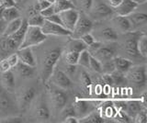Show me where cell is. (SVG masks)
<instances>
[{"label": "cell", "instance_id": "1", "mask_svg": "<svg viewBox=\"0 0 147 123\" xmlns=\"http://www.w3.org/2000/svg\"><path fill=\"white\" fill-rule=\"evenodd\" d=\"M61 54L62 49L60 48H54L46 52L42 62V69H41V77L43 82L47 81L52 75L54 67L61 57Z\"/></svg>", "mask_w": 147, "mask_h": 123}, {"label": "cell", "instance_id": "2", "mask_svg": "<svg viewBox=\"0 0 147 123\" xmlns=\"http://www.w3.org/2000/svg\"><path fill=\"white\" fill-rule=\"evenodd\" d=\"M46 39H47V36L41 31L40 27L29 25L27 28L24 39H23L18 48H31L33 46H37V45L42 43Z\"/></svg>", "mask_w": 147, "mask_h": 123}, {"label": "cell", "instance_id": "3", "mask_svg": "<svg viewBox=\"0 0 147 123\" xmlns=\"http://www.w3.org/2000/svg\"><path fill=\"white\" fill-rule=\"evenodd\" d=\"M114 13L113 8L103 0H93L88 14L94 19H104L111 17Z\"/></svg>", "mask_w": 147, "mask_h": 123}, {"label": "cell", "instance_id": "4", "mask_svg": "<svg viewBox=\"0 0 147 123\" xmlns=\"http://www.w3.org/2000/svg\"><path fill=\"white\" fill-rule=\"evenodd\" d=\"M50 95L52 102L56 110L61 111L62 109L65 108L68 101V95L65 90L60 88L59 86L55 85H53L50 88Z\"/></svg>", "mask_w": 147, "mask_h": 123}, {"label": "cell", "instance_id": "5", "mask_svg": "<svg viewBox=\"0 0 147 123\" xmlns=\"http://www.w3.org/2000/svg\"><path fill=\"white\" fill-rule=\"evenodd\" d=\"M92 29H93V21L83 12L79 14V17L72 31V35H74L76 39H79L82 35L89 33Z\"/></svg>", "mask_w": 147, "mask_h": 123}, {"label": "cell", "instance_id": "6", "mask_svg": "<svg viewBox=\"0 0 147 123\" xmlns=\"http://www.w3.org/2000/svg\"><path fill=\"white\" fill-rule=\"evenodd\" d=\"M126 78L130 80L131 83L135 84L136 85L142 86L146 83V68L145 66H133L129 69L125 73Z\"/></svg>", "mask_w": 147, "mask_h": 123}, {"label": "cell", "instance_id": "7", "mask_svg": "<svg viewBox=\"0 0 147 123\" xmlns=\"http://www.w3.org/2000/svg\"><path fill=\"white\" fill-rule=\"evenodd\" d=\"M41 31L46 35L54 36H72V31L65 29L63 25L55 24L47 19H44L43 24L40 27Z\"/></svg>", "mask_w": 147, "mask_h": 123}, {"label": "cell", "instance_id": "8", "mask_svg": "<svg viewBox=\"0 0 147 123\" xmlns=\"http://www.w3.org/2000/svg\"><path fill=\"white\" fill-rule=\"evenodd\" d=\"M79 14L80 13L77 10V8H70V9H66L59 13L63 26L70 31H73L75 28V25L79 17Z\"/></svg>", "mask_w": 147, "mask_h": 123}, {"label": "cell", "instance_id": "9", "mask_svg": "<svg viewBox=\"0 0 147 123\" xmlns=\"http://www.w3.org/2000/svg\"><path fill=\"white\" fill-rule=\"evenodd\" d=\"M51 76H53V85L59 86L60 88H63L64 90L70 89L73 86V83L71 79L69 78L67 74L61 70H53V74Z\"/></svg>", "mask_w": 147, "mask_h": 123}, {"label": "cell", "instance_id": "10", "mask_svg": "<svg viewBox=\"0 0 147 123\" xmlns=\"http://www.w3.org/2000/svg\"><path fill=\"white\" fill-rule=\"evenodd\" d=\"M37 95L36 89L34 87H28L24 89L18 95V104L21 109H25L33 101Z\"/></svg>", "mask_w": 147, "mask_h": 123}, {"label": "cell", "instance_id": "11", "mask_svg": "<svg viewBox=\"0 0 147 123\" xmlns=\"http://www.w3.org/2000/svg\"><path fill=\"white\" fill-rule=\"evenodd\" d=\"M73 108L76 113V117H85L93 110V106L86 99L76 98L73 103Z\"/></svg>", "mask_w": 147, "mask_h": 123}, {"label": "cell", "instance_id": "12", "mask_svg": "<svg viewBox=\"0 0 147 123\" xmlns=\"http://www.w3.org/2000/svg\"><path fill=\"white\" fill-rule=\"evenodd\" d=\"M16 54L20 62L26 63L28 65L36 67V61L33 53H32L31 48H18L16 51Z\"/></svg>", "mask_w": 147, "mask_h": 123}, {"label": "cell", "instance_id": "13", "mask_svg": "<svg viewBox=\"0 0 147 123\" xmlns=\"http://www.w3.org/2000/svg\"><path fill=\"white\" fill-rule=\"evenodd\" d=\"M140 35L141 34L136 32L131 33L125 40V42H124V49H125V51L127 52L129 55H131L132 57H136L139 55V52H138V49H137V42Z\"/></svg>", "mask_w": 147, "mask_h": 123}, {"label": "cell", "instance_id": "14", "mask_svg": "<svg viewBox=\"0 0 147 123\" xmlns=\"http://www.w3.org/2000/svg\"><path fill=\"white\" fill-rule=\"evenodd\" d=\"M115 51L112 47H109L108 45H101V47L96 51L93 55L99 60L101 63H104L106 61L111 60L114 58Z\"/></svg>", "mask_w": 147, "mask_h": 123}, {"label": "cell", "instance_id": "15", "mask_svg": "<svg viewBox=\"0 0 147 123\" xmlns=\"http://www.w3.org/2000/svg\"><path fill=\"white\" fill-rule=\"evenodd\" d=\"M138 4L131 1V0H122V2L119 5L114 8L115 12L117 13V15L119 16H129L135 10Z\"/></svg>", "mask_w": 147, "mask_h": 123}, {"label": "cell", "instance_id": "16", "mask_svg": "<svg viewBox=\"0 0 147 123\" xmlns=\"http://www.w3.org/2000/svg\"><path fill=\"white\" fill-rule=\"evenodd\" d=\"M113 23L116 25L118 30L123 33L129 32V31H131L132 29V25L127 16L117 15L113 19Z\"/></svg>", "mask_w": 147, "mask_h": 123}, {"label": "cell", "instance_id": "17", "mask_svg": "<svg viewBox=\"0 0 147 123\" xmlns=\"http://www.w3.org/2000/svg\"><path fill=\"white\" fill-rule=\"evenodd\" d=\"M35 114H36V117L41 121H47L50 120L51 112H50L47 103H46L44 100H41L38 104V106H37L36 110H35Z\"/></svg>", "mask_w": 147, "mask_h": 123}, {"label": "cell", "instance_id": "18", "mask_svg": "<svg viewBox=\"0 0 147 123\" xmlns=\"http://www.w3.org/2000/svg\"><path fill=\"white\" fill-rule=\"evenodd\" d=\"M18 59L16 52L10 54L7 58H5L4 60L0 61V73H4L6 71L11 70L12 68L15 67V65L18 63Z\"/></svg>", "mask_w": 147, "mask_h": 123}, {"label": "cell", "instance_id": "19", "mask_svg": "<svg viewBox=\"0 0 147 123\" xmlns=\"http://www.w3.org/2000/svg\"><path fill=\"white\" fill-rule=\"evenodd\" d=\"M15 68L18 72V74L20 75L22 78H29L34 75L35 73V67L28 65L26 63H23L18 61V63L15 65Z\"/></svg>", "mask_w": 147, "mask_h": 123}, {"label": "cell", "instance_id": "20", "mask_svg": "<svg viewBox=\"0 0 147 123\" xmlns=\"http://www.w3.org/2000/svg\"><path fill=\"white\" fill-rule=\"evenodd\" d=\"M0 48L4 52H14L18 49V46L9 36H3L0 40Z\"/></svg>", "mask_w": 147, "mask_h": 123}, {"label": "cell", "instance_id": "21", "mask_svg": "<svg viewBox=\"0 0 147 123\" xmlns=\"http://www.w3.org/2000/svg\"><path fill=\"white\" fill-rule=\"evenodd\" d=\"M28 26H29V24H28V21L26 19H23L20 28H18L13 34H11L10 36H9V37H10L14 40V42L17 43V45L18 47H20V45L21 44L23 39H24V36H25Z\"/></svg>", "mask_w": 147, "mask_h": 123}, {"label": "cell", "instance_id": "22", "mask_svg": "<svg viewBox=\"0 0 147 123\" xmlns=\"http://www.w3.org/2000/svg\"><path fill=\"white\" fill-rule=\"evenodd\" d=\"M113 63H114L115 69L119 72H122L124 74L130 69L131 65H133V63L131 60L123 57H114Z\"/></svg>", "mask_w": 147, "mask_h": 123}, {"label": "cell", "instance_id": "23", "mask_svg": "<svg viewBox=\"0 0 147 123\" xmlns=\"http://www.w3.org/2000/svg\"><path fill=\"white\" fill-rule=\"evenodd\" d=\"M141 110H142L141 102L137 101V100H129V101H126L125 109H124L123 112H125L129 117L131 118L134 117Z\"/></svg>", "mask_w": 147, "mask_h": 123}, {"label": "cell", "instance_id": "24", "mask_svg": "<svg viewBox=\"0 0 147 123\" xmlns=\"http://www.w3.org/2000/svg\"><path fill=\"white\" fill-rule=\"evenodd\" d=\"M1 82L2 85L7 90H13L15 87V76H14L11 70L1 73Z\"/></svg>", "mask_w": 147, "mask_h": 123}, {"label": "cell", "instance_id": "25", "mask_svg": "<svg viewBox=\"0 0 147 123\" xmlns=\"http://www.w3.org/2000/svg\"><path fill=\"white\" fill-rule=\"evenodd\" d=\"M18 17H20V14L18 9L16 7V6L4 7L3 13H2V19L6 21L7 23L11 20L18 19Z\"/></svg>", "mask_w": 147, "mask_h": 123}, {"label": "cell", "instance_id": "26", "mask_svg": "<svg viewBox=\"0 0 147 123\" xmlns=\"http://www.w3.org/2000/svg\"><path fill=\"white\" fill-rule=\"evenodd\" d=\"M99 37L106 42H116L118 40V33L112 27H105L100 30Z\"/></svg>", "mask_w": 147, "mask_h": 123}, {"label": "cell", "instance_id": "27", "mask_svg": "<svg viewBox=\"0 0 147 123\" xmlns=\"http://www.w3.org/2000/svg\"><path fill=\"white\" fill-rule=\"evenodd\" d=\"M55 13H60L70 8H76L75 3L71 0H55L53 3Z\"/></svg>", "mask_w": 147, "mask_h": 123}, {"label": "cell", "instance_id": "28", "mask_svg": "<svg viewBox=\"0 0 147 123\" xmlns=\"http://www.w3.org/2000/svg\"><path fill=\"white\" fill-rule=\"evenodd\" d=\"M22 21H23V19L21 17H18L16 19L7 22V24L6 25V28H5L2 35L3 36H10L11 34H13L20 27Z\"/></svg>", "mask_w": 147, "mask_h": 123}, {"label": "cell", "instance_id": "29", "mask_svg": "<svg viewBox=\"0 0 147 123\" xmlns=\"http://www.w3.org/2000/svg\"><path fill=\"white\" fill-rule=\"evenodd\" d=\"M105 120L98 112L91 111L86 116L81 118L79 122L83 123H103Z\"/></svg>", "mask_w": 147, "mask_h": 123}, {"label": "cell", "instance_id": "30", "mask_svg": "<svg viewBox=\"0 0 147 123\" xmlns=\"http://www.w3.org/2000/svg\"><path fill=\"white\" fill-rule=\"evenodd\" d=\"M130 19L131 25L141 26L142 24H145L147 21V15L144 13H131L130 15L127 16Z\"/></svg>", "mask_w": 147, "mask_h": 123}, {"label": "cell", "instance_id": "31", "mask_svg": "<svg viewBox=\"0 0 147 123\" xmlns=\"http://www.w3.org/2000/svg\"><path fill=\"white\" fill-rule=\"evenodd\" d=\"M137 49L139 55L146 58L147 57V36L144 34H141L137 42Z\"/></svg>", "mask_w": 147, "mask_h": 123}, {"label": "cell", "instance_id": "32", "mask_svg": "<svg viewBox=\"0 0 147 123\" xmlns=\"http://www.w3.org/2000/svg\"><path fill=\"white\" fill-rule=\"evenodd\" d=\"M12 105L10 97L4 90H0V111H6Z\"/></svg>", "mask_w": 147, "mask_h": 123}, {"label": "cell", "instance_id": "33", "mask_svg": "<svg viewBox=\"0 0 147 123\" xmlns=\"http://www.w3.org/2000/svg\"><path fill=\"white\" fill-rule=\"evenodd\" d=\"M90 55L89 52L87 51L86 49L83 50L82 52H80L79 56H78V60H77V65H79L85 68H88L89 67V60H90Z\"/></svg>", "mask_w": 147, "mask_h": 123}, {"label": "cell", "instance_id": "34", "mask_svg": "<svg viewBox=\"0 0 147 123\" xmlns=\"http://www.w3.org/2000/svg\"><path fill=\"white\" fill-rule=\"evenodd\" d=\"M110 75H111L113 84H115V85H122V84L125 83V81H126L125 74L122 72H119L116 69H115L113 72L110 73Z\"/></svg>", "mask_w": 147, "mask_h": 123}, {"label": "cell", "instance_id": "35", "mask_svg": "<svg viewBox=\"0 0 147 123\" xmlns=\"http://www.w3.org/2000/svg\"><path fill=\"white\" fill-rule=\"evenodd\" d=\"M79 53L80 52L73 51V50H68L65 52L66 63L68 65H77V60H78V56H79Z\"/></svg>", "mask_w": 147, "mask_h": 123}, {"label": "cell", "instance_id": "36", "mask_svg": "<svg viewBox=\"0 0 147 123\" xmlns=\"http://www.w3.org/2000/svg\"><path fill=\"white\" fill-rule=\"evenodd\" d=\"M75 6L77 7L79 9H81L83 12L88 13L90 7L93 3V0H75Z\"/></svg>", "mask_w": 147, "mask_h": 123}, {"label": "cell", "instance_id": "37", "mask_svg": "<svg viewBox=\"0 0 147 123\" xmlns=\"http://www.w3.org/2000/svg\"><path fill=\"white\" fill-rule=\"evenodd\" d=\"M85 49H86V46L85 45V43L83 42L81 40L76 39V40H71L70 44H69V49L68 50H73V51L80 52Z\"/></svg>", "mask_w": 147, "mask_h": 123}, {"label": "cell", "instance_id": "38", "mask_svg": "<svg viewBox=\"0 0 147 123\" xmlns=\"http://www.w3.org/2000/svg\"><path fill=\"white\" fill-rule=\"evenodd\" d=\"M89 67L96 73H102V63L99 60H98L94 55H90L89 60Z\"/></svg>", "mask_w": 147, "mask_h": 123}, {"label": "cell", "instance_id": "39", "mask_svg": "<svg viewBox=\"0 0 147 123\" xmlns=\"http://www.w3.org/2000/svg\"><path fill=\"white\" fill-rule=\"evenodd\" d=\"M44 19H45L44 17L39 13V14H35L33 16H31L27 21H28V24L30 26L41 27V25H42L44 22Z\"/></svg>", "mask_w": 147, "mask_h": 123}, {"label": "cell", "instance_id": "40", "mask_svg": "<svg viewBox=\"0 0 147 123\" xmlns=\"http://www.w3.org/2000/svg\"><path fill=\"white\" fill-rule=\"evenodd\" d=\"M102 63V73L103 74H110V73L115 70L113 59L106 61L104 63Z\"/></svg>", "mask_w": 147, "mask_h": 123}, {"label": "cell", "instance_id": "41", "mask_svg": "<svg viewBox=\"0 0 147 123\" xmlns=\"http://www.w3.org/2000/svg\"><path fill=\"white\" fill-rule=\"evenodd\" d=\"M80 82L82 83L83 85L86 86V87H88V86H90L91 83H92L89 75L87 74V73H86V72H82L81 73V75H80Z\"/></svg>", "mask_w": 147, "mask_h": 123}, {"label": "cell", "instance_id": "42", "mask_svg": "<svg viewBox=\"0 0 147 123\" xmlns=\"http://www.w3.org/2000/svg\"><path fill=\"white\" fill-rule=\"evenodd\" d=\"M83 42L85 43V45L87 47L88 45H90L91 43H93L94 42H95V38H94V36L92 35V34H90V32L89 33H86V34H84V35H82L81 37L79 38Z\"/></svg>", "mask_w": 147, "mask_h": 123}, {"label": "cell", "instance_id": "43", "mask_svg": "<svg viewBox=\"0 0 147 123\" xmlns=\"http://www.w3.org/2000/svg\"><path fill=\"white\" fill-rule=\"evenodd\" d=\"M101 45H102V42H98V40H95L93 43H91L90 45H88V49H87V51L89 52V53L91 55H93V54L98 51V50L101 47Z\"/></svg>", "mask_w": 147, "mask_h": 123}, {"label": "cell", "instance_id": "44", "mask_svg": "<svg viewBox=\"0 0 147 123\" xmlns=\"http://www.w3.org/2000/svg\"><path fill=\"white\" fill-rule=\"evenodd\" d=\"M53 13H55V11H54L53 4L51 6H49L48 7H46V8H44V9L40 11V14L42 16L44 19H47V17H49L50 16H52Z\"/></svg>", "mask_w": 147, "mask_h": 123}, {"label": "cell", "instance_id": "45", "mask_svg": "<svg viewBox=\"0 0 147 123\" xmlns=\"http://www.w3.org/2000/svg\"><path fill=\"white\" fill-rule=\"evenodd\" d=\"M22 118H20V117H8L7 118H3L2 120H0V122L2 123H20V122H23Z\"/></svg>", "mask_w": 147, "mask_h": 123}, {"label": "cell", "instance_id": "46", "mask_svg": "<svg viewBox=\"0 0 147 123\" xmlns=\"http://www.w3.org/2000/svg\"><path fill=\"white\" fill-rule=\"evenodd\" d=\"M133 118H134L135 122H140V123H144V122H146V120H147L146 113L144 111H142V110H141L140 112H138Z\"/></svg>", "mask_w": 147, "mask_h": 123}, {"label": "cell", "instance_id": "47", "mask_svg": "<svg viewBox=\"0 0 147 123\" xmlns=\"http://www.w3.org/2000/svg\"><path fill=\"white\" fill-rule=\"evenodd\" d=\"M47 19L51 22H53V23H55V24H59V25H63L62 23V20H61V17H60V15L59 13H53L52 16H50L49 17H47Z\"/></svg>", "mask_w": 147, "mask_h": 123}, {"label": "cell", "instance_id": "48", "mask_svg": "<svg viewBox=\"0 0 147 123\" xmlns=\"http://www.w3.org/2000/svg\"><path fill=\"white\" fill-rule=\"evenodd\" d=\"M37 3H38V8H39L40 11L52 5V4H51L50 2H48L47 0H37Z\"/></svg>", "mask_w": 147, "mask_h": 123}, {"label": "cell", "instance_id": "49", "mask_svg": "<svg viewBox=\"0 0 147 123\" xmlns=\"http://www.w3.org/2000/svg\"><path fill=\"white\" fill-rule=\"evenodd\" d=\"M102 79H103V81H104V83H106V85H109V86H111V85H114L110 74H103Z\"/></svg>", "mask_w": 147, "mask_h": 123}, {"label": "cell", "instance_id": "50", "mask_svg": "<svg viewBox=\"0 0 147 123\" xmlns=\"http://www.w3.org/2000/svg\"><path fill=\"white\" fill-rule=\"evenodd\" d=\"M0 5L4 7H13L16 6V1L15 0H0Z\"/></svg>", "mask_w": 147, "mask_h": 123}, {"label": "cell", "instance_id": "51", "mask_svg": "<svg viewBox=\"0 0 147 123\" xmlns=\"http://www.w3.org/2000/svg\"><path fill=\"white\" fill-rule=\"evenodd\" d=\"M63 122H65V123H77V122H79V120H78V118H76V116H69V117L64 118Z\"/></svg>", "mask_w": 147, "mask_h": 123}, {"label": "cell", "instance_id": "52", "mask_svg": "<svg viewBox=\"0 0 147 123\" xmlns=\"http://www.w3.org/2000/svg\"><path fill=\"white\" fill-rule=\"evenodd\" d=\"M121 2H122V0H109V5L114 9V8H116Z\"/></svg>", "mask_w": 147, "mask_h": 123}, {"label": "cell", "instance_id": "53", "mask_svg": "<svg viewBox=\"0 0 147 123\" xmlns=\"http://www.w3.org/2000/svg\"><path fill=\"white\" fill-rule=\"evenodd\" d=\"M6 23L7 22L4 19H0V35L3 34V32H4V30L6 28V25H7Z\"/></svg>", "mask_w": 147, "mask_h": 123}, {"label": "cell", "instance_id": "54", "mask_svg": "<svg viewBox=\"0 0 147 123\" xmlns=\"http://www.w3.org/2000/svg\"><path fill=\"white\" fill-rule=\"evenodd\" d=\"M3 9H4V7H2L0 5V19H2V13H3Z\"/></svg>", "mask_w": 147, "mask_h": 123}, {"label": "cell", "instance_id": "55", "mask_svg": "<svg viewBox=\"0 0 147 123\" xmlns=\"http://www.w3.org/2000/svg\"><path fill=\"white\" fill-rule=\"evenodd\" d=\"M131 1L138 4V5H139V4H141V3H144V2H142V0H131Z\"/></svg>", "mask_w": 147, "mask_h": 123}, {"label": "cell", "instance_id": "56", "mask_svg": "<svg viewBox=\"0 0 147 123\" xmlns=\"http://www.w3.org/2000/svg\"><path fill=\"white\" fill-rule=\"evenodd\" d=\"M47 1H48V2H50L51 4H53V3L55 1V0H47Z\"/></svg>", "mask_w": 147, "mask_h": 123}, {"label": "cell", "instance_id": "57", "mask_svg": "<svg viewBox=\"0 0 147 123\" xmlns=\"http://www.w3.org/2000/svg\"><path fill=\"white\" fill-rule=\"evenodd\" d=\"M145 1H146V0H142V2H144V3Z\"/></svg>", "mask_w": 147, "mask_h": 123}, {"label": "cell", "instance_id": "58", "mask_svg": "<svg viewBox=\"0 0 147 123\" xmlns=\"http://www.w3.org/2000/svg\"><path fill=\"white\" fill-rule=\"evenodd\" d=\"M71 1H73V2H75V0H71Z\"/></svg>", "mask_w": 147, "mask_h": 123}]
</instances>
